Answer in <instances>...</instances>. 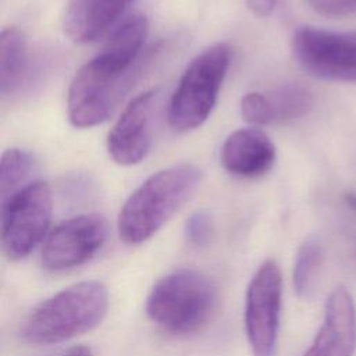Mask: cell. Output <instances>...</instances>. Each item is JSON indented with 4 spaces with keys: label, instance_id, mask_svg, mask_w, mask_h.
I'll return each instance as SVG.
<instances>
[{
    "label": "cell",
    "instance_id": "6da1fadb",
    "mask_svg": "<svg viewBox=\"0 0 356 356\" xmlns=\"http://www.w3.org/2000/svg\"><path fill=\"white\" fill-rule=\"evenodd\" d=\"M202 171L179 163L146 178L125 200L118 216L120 238L129 245L150 239L197 191Z\"/></svg>",
    "mask_w": 356,
    "mask_h": 356
},
{
    "label": "cell",
    "instance_id": "7a4b0ae2",
    "mask_svg": "<svg viewBox=\"0 0 356 356\" xmlns=\"http://www.w3.org/2000/svg\"><path fill=\"white\" fill-rule=\"evenodd\" d=\"M108 309L99 281L74 284L44 300L26 320L22 337L31 343H57L97 327Z\"/></svg>",
    "mask_w": 356,
    "mask_h": 356
},
{
    "label": "cell",
    "instance_id": "3957f363",
    "mask_svg": "<svg viewBox=\"0 0 356 356\" xmlns=\"http://www.w3.org/2000/svg\"><path fill=\"white\" fill-rule=\"evenodd\" d=\"M216 300V285L207 275L192 268H181L154 284L146 299V313L164 331L186 335L209 321Z\"/></svg>",
    "mask_w": 356,
    "mask_h": 356
},
{
    "label": "cell",
    "instance_id": "277c9868",
    "mask_svg": "<svg viewBox=\"0 0 356 356\" xmlns=\"http://www.w3.org/2000/svg\"><path fill=\"white\" fill-rule=\"evenodd\" d=\"M232 49L220 42L199 53L185 68L167 110L172 129L188 132L199 128L211 114L225 79Z\"/></svg>",
    "mask_w": 356,
    "mask_h": 356
},
{
    "label": "cell",
    "instance_id": "5b68a950",
    "mask_svg": "<svg viewBox=\"0 0 356 356\" xmlns=\"http://www.w3.org/2000/svg\"><path fill=\"white\" fill-rule=\"evenodd\" d=\"M53 214V193L43 181L24 188L0 214V248L10 260H21L43 239Z\"/></svg>",
    "mask_w": 356,
    "mask_h": 356
},
{
    "label": "cell",
    "instance_id": "8992f818",
    "mask_svg": "<svg viewBox=\"0 0 356 356\" xmlns=\"http://www.w3.org/2000/svg\"><path fill=\"white\" fill-rule=\"evenodd\" d=\"M298 64L312 76L356 82V32H335L303 25L292 35Z\"/></svg>",
    "mask_w": 356,
    "mask_h": 356
},
{
    "label": "cell",
    "instance_id": "52a82bcc",
    "mask_svg": "<svg viewBox=\"0 0 356 356\" xmlns=\"http://www.w3.org/2000/svg\"><path fill=\"white\" fill-rule=\"evenodd\" d=\"M135 76L115 75L90 58L76 71L68 88L70 122L75 128H92L107 121Z\"/></svg>",
    "mask_w": 356,
    "mask_h": 356
},
{
    "label": "cell",
    "instance_id": "ba28073f",
    "mask_svg": "<svg viewBox=\"0 0 356 356\" xmlns=\"http://www.w3.org/2000/svg\"><path fill=\"white\" fill-rule=\"evenodd\" d=\"M282 305V277L274 260L256 270L245 296V330L254 356H274Z\"/></svg>",
    "mask_w": 356,
    "mask_h": 356
},
{
    "label": "cell",
    "instance_id": "9c48e42d",
    "mask_svg": "<svg viewBox=\"0 0 356 356\" xmlns=\"http://www.w3.org/2000/svg\"><path fill=\"white\" fill-rule=\"evenodd\" d=\"M107 222L96 213L79 214L60 222L47 236L42 264L50 271H64L86 263L104 243Z\"/></svg>",
    "mask_w": 356,
    "mask_h": 356
},
{
    "label": "cell",
    "instance_id": "30bf717a",
    "mask_svg": "<svg viewBox=\"0 0 356 356\" xmlns=\"http://www.w3.org/2000/svg\"><path fill=\"white\" fill-rule=\"evenodd\" d=\"M157 89L135 96L107 135V152L120 165H135L149 153L152 146V121Z\"/></svg>",
    "mask_w": 356,
    "mask_h": 356
},
{
    "label": "cell",
    "instance_id": "8fae6325",
    "mask_svg": "<svg viewBox=\"0 0 356 356\" xmlns=\"http://www.w3.org/2000/svg\"><path fill=\"white\" fill-rule=\"evenodd\" d=\"M356 349V305L339 285L327 298L318 332L303 356H353Z\"/></svg>",
    "mask_w": 356,
    "mask_h": 356
},
{
    "label": "cell",
    "instance_id": "7c38bea8",
    "mask_svg": "<svg viewBox=\"0 0 356 356\" xmlns=\"http://www.w3.org/2000/svg\"><path fill=\"white\" fill-rule=\"evenodd\" d=\"M277 150L270 136L257 127L239 128L222 143L220 160L224 170L241 178L266 175L275 164Z\"/></svg>",
    "mask_w": 356,
    "mask_h": 356
},
{
    "label": "cell",
    "instance_id": "4fadbf2b",
    "mask_svg": "<svg viewBox=\"0 0 356 356\" xmlns=\"http://www.w3.org/2000/svg\"><path fill=\"white\" fill-rule=\"evenodd\" d=\"M135 0H68L63 26L76 43H89L106 33Z\"/></svg>",
    "mask_w": 356,
    "mask_h": 356
},
{
    "label": "cell",
    "instance_id": "5bb4252c",
    "mask_svg": "<svg viewBox=\"0 0 356 356\" xmlns=\"http://www.w3.org/2000/svg\"><path fill=\"white\" fill-rule=\"evenodd\" d=\"M28 68V46L17 26L0 31V93L11 95L24 82Z\"/></svg>",
    "mask_w": 356,
    "mask_h": 356
},
{
    "label": "cell",
    "instance_id": "9a60e30c",
    "mask_svg": "<svg viewBox=\"0 0 356 356\" xmlns=\"http://www.w3.org/2000/svg\"><path fill=\"white\" fill-rule=\"evenodd\" d=\"M36 168L32 153L11 147L0 156V214L7 204L31 182Z\"/></svg>",
    "mask_w": 356,
    "mask_h": 356
},
{
    "label": "cell",
    "instance_id": "2e32d148",
    "mask_svg": "<svg viewBox=\"0 0 356 356\" xmlns=\"http://www.w3.org/2000/svg\"><path fill=\"white\" fill-rule=\"evenodd\" d=\"M323 263V246L316 238H307L296 252L292 281L300 299H309L314 291L318 271Z\"/></svg>",
    "mask_w": 356,
    "mask_h": 356
},
{
    "label": "cell",
    "instance_id": "e0dca14e",
    "mask_svg": "<svg viewBox=\"0 0 356 356\" xmlns=\"http://www.w3.org/2000/svg\"><path fill=\"white\" fill-rule=\"evenodd\" d=\"M274 122H289L306 115L313 106L312 92L299 83H285L267 95Z\"/></svg>",
    "mask_w": 356,
    "mask_h": 356
},
{
    "label": "cell",
    "instance_id": "ac0fdd59",
    "mask_svg": "<svg viewBox=\"0 0 356 356\" xmlns=\"http://www.w3.org/2000/svg\"><path fill=\"white\" fill-rule=\"evenodd\" d=\"M239 108H241L242 118L253 127L259 128L261 125L274 124L273 108L267 95L264 93H260V92L246 93L241 99Z\"/></svg>",
    "mask_w": 356,
    "mask_h": 356
},
{
    "label": "cell",
    "instance_id": "d6986e66",
    "mask_svg": "<svg viewBox=\"0 0 356 356\" xmlns=\"http://www.w3.org/2000/svg\"><path fill=\"white\" fill-rule=\"evenodd\" d=\"M213 218L207 211L199 210L189 216L185 222L186 241L195 248L206 246L213 236Z\"/></svg>",
    "mask_w": 356,
    "mask_h": 356
},
{
    "label": "cell",
    "instance_id": "ffe728a7",
    "mask_svg": "<svg viewBox=\"0 0 356 356\" xmlns=\"http://www.w3.org/2000/svg\"><path fill=\"white\" fill-rule=\"evenodd\" d=\"M317 14L325 17H346L356 13V0H305Z\"/></svg>",
    "mask_w": 356,
    "mask_h": 356
},
{
    "label": "cell",
    "instance_id": "44dd1931",
    "mask_svg": "<svg viewBox=\"0 0 356 356\" xmlns=\"http://www.w3.org/2000/svg\"><path fill=\"white\" fill-rule=\"evenodd\" d=\"M248 7L259 17H267L275 7V0H246Z\"/></svg>",
    "mask_w": 356,
    "mask_h": 356
},
{
    "label": "cell",
    "instance_id": "7402d4cb",
    "mask_svg": "<svg viewBox=\"0 0 356 356\" xmlns=\"http://www.w3.org/2000/svg\"><path fill=\"white\" fill-rule=\"evenodd\" d=\"M53 356H93V353L88 346L78 345V346H72V348L65 349V350H63L57 355H53Z\"/></svg>",
    "mask_w": 356,
    "mask_h": 356
},
{
    "label": "cell",
    "instance_id": "603a6c76",
    "mask_svg": "<svg viewBox=\"0 0 356 356\" xmlns=\"http://www.w3.org/2000/svg\"><path fill=\"white\" fill-rule=\"evenodd\" d=\"M345 202H346V204H348L352 210L356 211V193H353V192L346 193V195H345Z\"/></svg>",
    "mask_w": 356,
    "mask_h": 356
}]
</instances>
